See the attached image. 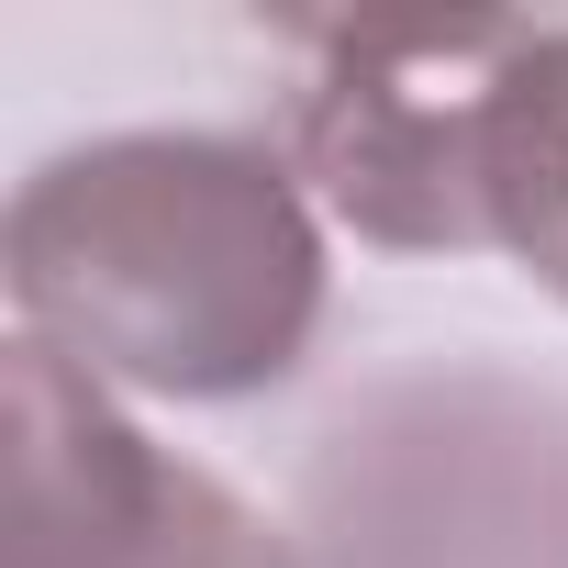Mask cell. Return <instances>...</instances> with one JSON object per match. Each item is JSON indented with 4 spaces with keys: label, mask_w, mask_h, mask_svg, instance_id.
Listing matches in <instances>:
<instances>
[{
    "label": "cell",
    "mask_w": 568,
    "mask_h": 568,
    "mask_svg": "<svg viewBox=\"0 0 568 568\" xmlns=\"http://www.w3.org/2000/svg\"><path fill=\"white\" fill-rule=\"evenodd\" d=\"M479 245L568 302V23H513L479 123Z\"/></svg>",
    "instance_id": "5"
},
{
    "label": "cell",
    "mask_w": 568,
    "mask_h": 568,
    "mask_svg": "<svg viewBox=\"0 0 568 568\" xmlns=\"http://www.w3.org/2000/svg\"><path fill=\"white\" fill-rule=\"evenodd\" d=\"M0 568H313L256 501L168 457L90 368L12 346L0 368Z\"/></svg>",
    "instance_id": "3"
},
{
    "label": "cell",
    "mask_w": 568,
    "mask_h": 568,
    "mask_svg": "<svg viewBox=\"0 0 568 568\" xmlns=\"http://www.w3.org/2000/svg\"><path fill=\"white\" fill-rule=\"evenodd\" d=\"M501 57L513 23H446V34L313 23L291 90V156L324 190V212L402 256H479V123Z\"/></svg>",
    "instance_id": "4"
},
{
    "label": "cell",
    "mask_w": 568,
    "mask_h": 568,
    "mask_svg": "<svg viewBox=\"0 0 568 568\" xmlns=\"http://www.w3.org/2000/svg\"><path fill=\"white\" fill-rule=\"evenodd\" d=\"M313 568H568V402L501 368L390 379L313 457Z\"/></svg>",
    "instance_id": "2"
},
{
    "label": "cell",
    "mask_w": 568,
    "mask_h": 568,
    "mask_svg": "<svg viewBox=\"0 0 568 568\" xmlns=\"http://www.w3.org/2000/svg\"><path fill=\"white\" fill-rule=\"evenodd\" d=\"M0 278L34 346L156 402H245L324 324L302 179L245 134H101L12 190Z\"/></svg>",
    "instance_id": "1"
}]
</instances>
